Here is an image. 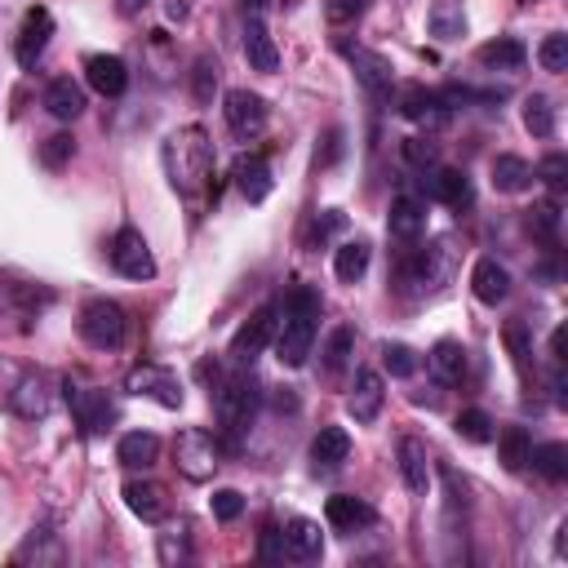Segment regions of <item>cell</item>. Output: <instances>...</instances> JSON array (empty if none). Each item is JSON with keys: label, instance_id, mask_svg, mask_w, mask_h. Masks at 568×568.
<instances>
[{"label": "cell", "instance_id": "1", "mask_svg": "<svg viewBox=\"0 0 568 568\" xmlns=\"http://www.w3.org/2000/svg\"><path fill=\"white\" fill-rule=\"evenodd\" d=\"M160 160H165V178H169V187L178 196H200L209 187V178H213L218 151H213V138L200 125H182V129H173L165 138Z\"/></svg>", "mask_w": 568, "mask_h": 568}, {"label": "cell", "instance_id": "2", "mask_svg": "<svg viewBox=\"0 0 568 568\" xmlns=\"http://www.w3.org/2000/svg\"><path fill=\"white\" fill-rule=\"evenodd\" d=\"M320 294L307 290V284H298V290L290 294V303H284V320L275 329V360L284 369H303L312 347H316V329H320Z\"/></svg>", "mask_w": 568, "mask_h": 568}, {"label": "cell", "instance_id": "3", "mask_svg": "<svg viewBox=\"0 0 568 568\" xmlns=\"http://www.w3.org/2000/svg\"><path fill=\"white\" fill-rule=\"evenodd\" d=\"M213 400V418H218V435L227 449H240V440L253 431V418H257V404H262V387L253 382V374H227L213 382L209 391Z\"/></svg>", "mask_w": 568, "mask_h": 568}, {"label": "cell", "instance_id": "4", "mask_svg": "<svg viewBox=\"0 0 568 568\" xmlns=\"http://www.w3.org/2000/svg\"><path fill=\"white\" fill-rule=\"evenodd\" d=\"M457 262H462V249L453 235H435L427 240L422 249L409 244V257L400 262V284L409 298H427V294H440L444 284L457 275Z\"/></svg>", "mask_w": 568, "mask_h": 568}, {"label": "cell", "instance_id": "5", "mask_svg": "<svg viewBox=\"0 0 568 568\" xmlns=\"http://www.w3.org/2000/svg\"><path fill=\"white\" fill-rule=\"evenodd\" d=\"M173 462H178L182 480H191V484L213 480L218 466H222V435H213V431H204V427L178 431V440H173Z\"/></svg>", "mask_w": 568, "mask_h": 568}, {"label": "cell", "instance_id": "6", "mask_svg": "<svg viewBox=\"0 0 568 568\" xmlns=\"http://www.w3.org/2000/svg\"><path fill=\"white\" fill-rule=\"evenodd\" d=\"M63 391H67V409H72V418H76V427H81L85 435H107V431L120 422V409H116V400H112L103 387L67 382Z\"/></svg>", "mask_w": 568, "mask_h": 568}, {"label": "cell", "instance_id": "7", "mask_svg": "<svg viewBox=\"0 0 568 568\" xmlns=\"http://www.w3.org/2000/svg\"><path fill=\"white\" fill-rule=\"evenodd\" d=\"M125 334H129V320H125V307H120V303L94 298V303L81 312V338H85L94 351H116V347H125Z\"/></svg>", "mask_w": 568, "mask_h": 568}, {"label": "cell", "instance_id": "8", "mask_svg": "<svg viewBox=\"0 0 568 568\" xmlns=\"http://www.w3.org/2000/svg\"><path fill=\"white\" fill-rule=\"evenodd\" d=\"M275 329H280V307H275V303L257 307V312L235 329V338H231V360H235V365H253V360L275 343Z\"/></svg>", "mask_w": 568, "mask_h": 568}, {"label": "cell", "instance_id": "9", "mask_svg": "<svg viewBox=\"0 0 568 568\" xmlns=\"http://www.w3.org/2000/svg\"><path fill=\"white\" fill-rule=\"evenodd\" d=\"M222 116H227L231 134L249 143V138H257V134H266L271 107H266V98L253 94V90H227V94H222Z\"/></svg>", "mask_w": 568, "mask_h": 568}, {"label": "cell", "instance_id": "10", "mask_svg": "<svg viewBox=\"0 0 568 568\" xmlns=\"http://www.w3.org/2000/svg\"><path fill=\"white\" fill-rule=\"evenodd\" d=\"M125 391L143 396V400H156L160 409H182V382L160 365H134L129 378H125Z\"/></svg>", "mask_w": 568, "mask_h": 568}, {"label": "cell", "instance_id": "11", "mask_svg": "<svg viewBox=\"0 0 568 568\" xmlns=\"http://www.w3.org/2000/svg\"><path fill=\"white\" fill-rule=\"evenodd\" d=\"M112 266L125 275V280H151L156 275V257H151V249H147V240H143V231H134V227H120L116 235H112Z\"/></svg>", "mask_w": 568, "mask_h": 568}, {"label": "cell", "instance_id": "12", "mask_svg": "<svg viewBox=\"0 0 568 568\" xmlns=\"http://www.w3.org/2000/svg\"><path fill=\"white\" fill-rule=\"evenodd\" d=\"M343 54L351 59V67H356V81L365 85V94H369L374 103H387V98L396 94V67H391L382 54H374V50H360V45H343Z\"/></svg>", "mask_w": 568, "mask_h": 568}, {"label": "cell", "instance_id": "13", "mask_svg": "<svg viewBox=\"0 0 568 568\" xmlns=\"http://www.w3.org/2000/svg\"><path fill=\"white\" fill-rule=\"evenodd\" d=\"M50 36H54V14H50L45 6H32V10L23 14L19 41H14V59H19V67H28V72H32V67L45 59Z\"/></svg>", "mask_w": 568, "mask_h": 568}, {"label": "cell", "instance_id": "14", "mask_svg": "<svg viewBox=\"0 0 568 568\" xmlns=\"http://www.w3.org/2000/svg\"><path fill=\"white\" fill-rule=\"evenodd\" d=\"M284 537V559H294V564H320L325 559V528L316 519H290L280 528Z\"/></svg>", "mask_w": 568, "mask_h": 568}, {"label": "cell", "instance_id": "15", "mask_svg": "<svg viewBox=\"0 0 568 568\" xmlns=\"http://www.w3.org/2000/svg\"><path fill=\"white\" fill-rule=\"evenodd\" d=\"M396 107H400L404 120L427 125V129H435V125L449 120V98L435 94V90H422V85H404V90L396 94Z\"/></svg>", "mask_w": 568, "mask_h": 568}, {"label": "cell", "instance_id": "16", "mask_svg": "<svg viewBox=\"0 0 568 568\" xmlns=\"http://www.w3.org/2000/svg\"><path fill=\"white\" fill-rule=\"evenodd\" d=\"M422 187H427L431 200H440V204H449L457 213L475 204V187H471V178L462 169H422Z\"/></svg>", "mask_w": 568, "mask_h": 568}, {"label": "cell", "instance_id": "17", "mask_svg": "<svg viewBox=\"0 0 568 568\" xmlns=\"http://www.w3.org/2000/svg\"><path fill=\"white\" fill-rule=\"evenodd\" d=\"M387 231H391V240L396 244H418L422 235H427V200L422 196H396L391 200V218H387Z\"/></svg>", "mask_w": 568, "mask_h": 568}, {"label": "cell", "instance_id": "18", "mask_svg": "<svg viewBox=\"0 0 568 568\" xmlns=\"http://www.w3.org/2000/svg\"><path fill=\"white\" fill-rule=\"evenodd\" d=\"M382 404H387V382H382V374H378V369H360L356 382H351V396H347V413H351L360 427H369V422H378Z\"/></svg>", "mask_w": 568, "mask_h": 568}, {"label": "cell", "instance_id": "19", "mask_svg": "<svg viewBox=\"0 0 568 568\" xmlns=\"http://www.w3.org/2000/svg\"><path fill=\"white\" fill-rule=\"evenodd\" d=\"M85 81H90L94 94L120 98V94L129 90V67H125L120 54H90V59H85Z\"/></svg>", "mask_w": 568, "mask_h": 568}, {"label": "cell", "instance_id": "20", "mask_svg": "<svg viewBox=\"0 0 568 568\" xmlns=\"http://www.w3.org/2000/svg\"><path fill=\"white\" fill-rule=\"evenodd\" d=\"M466 365H471V351L457 343V338H440L427 356V369L440 387H462L466 382Z\"/></svg>", "mask_w": 568, "mask_h": 568}, {"label": "cell", "instance_id": "21", "mask_svg": "<svg viewBox=\"0 0 568 568\" xmlns=\"http://www.w3.org/2000/svg\"><path fill=\"white\" fill-rule=\"evenodd\" d=\"M325 519H329L334 533H360V528L378 524V511L365 497H356V493H334L325 502Z\"/></svg>", "mask_w": 568, "mask_h": 568}, {"label": "cell", "instance_id": "22", "mask_svg": "<svg viewBox=\"0 0 568 568\" xmlns=\"http://www.w3.org/2000/svg\"><path fill=\"white\" fill-rule=\"evenodd\" d=\"M125 506L143 519V524H165L169 519V493L160 488V484H151V480H129L125 484Z\"/></svg>", "mask_w": 568, "mask_h": 568}, {"label": "cell", "instance_id": "23", "mask_svg": "<svg viewBox=\"0 0 568 568\" xmlns=\"http://www.w3.org/2000/svg\"><path fill=\"white\" fill-rule=\"evenodd\" d=\"M400 475H404V488L413 497H427L431 493V453L418 435H404L400 440Z\"/></svg>", "mask_w": 568, "mask_h": 568}, {"label": "cell", "instance_id": "24", "mask_svg": "<svg viewBox=\"0 0 568 568\" xmlns=\"http://www.w3.org/2000/svg\"><path fill=\"white\" fill-rule=\"evenodd\" d=\"M471 290L484 307H497L511 298V271L497 262V257H480L475 271H471Z\"/></svg>", "mask_w": 568, "mask_h": 568}, {"label": "cell", "instance_id": "25", "mask_svg": "<svg viewBox=\"0 0 568 568\" xmlns=\"http://www.w3.org/2000/svg\"><path fill=\"white\" fill-rule=\"evenodd\" d=\"M427 32H431V41H440V45L462 41V36H466V6H462V0H431Z\"/></svg>", "mask_w": 568, "mask_h": 568}, {"label": "cell", "instance_id": "26", "mask_svg": "<svg viewBox=\"0 0 568 568\" xmlns=\"http://www.w3.org/2000/svg\"><path fill=\"white\" fill-rule=\"evenodd\" d=\"M85 107H90V103H85V85H81V81L54 76V81L45 85V112H50L54 120H76Z\"/></svg>", "mask_w": 568, "mask_h": 568}, {"label": "cell", "instance_id": "27", "mask_svg": "<svg viewBox=\"0 0 568 568\" xmlns=\"http://www.w3.org/2000/svg\"><path fill=\"white\" fill-rule=\"evenodd\" d=\"M235 187H240V196H244L249 204H262V200L271 196V187H275L271 160H266V156H240V160H235Z\"/></svg>", "mask_w": 568, "mask_h": 568}, {"label": "cell", "instance_id": "28", "mask_svg": "<svg viewBox=\"0 0 568 568\" xmlns=\"http://www.w3.org/2000/svg\"><path fill=\"white\" fill-rule=\"evenodd\" d=\"M244 59H249L253 72H266V76L280 67V50H275V41H271V32L257 14L244 19Z\"/></svg>", "mask_w": 568, "mask_h": 568}, {"label": "cell", "instance_id": "29", "mask_svg": "<svg viewBox=\"0 0 568 568\" xmlns=\"http://www.w3.org/2000/svg\"><path fill=\"white\" fill-rule=\"evenodd\" d=\"M475 59H480L484 72H506V76H515V72H524L528 50H524V41H515V36H497V41L480 45Z\"/></svg>", "mask_w": 568, "mask_h": 568}, {"label": "cell", "instance_id": "30", "mask_svg": "<svg viewBox=\"0 0 568 568\" xmlns=\"http://www.w3.org/2000/svg\"><path fill=\"white\" fill-rule=\"evenodd\" d=\"M10 404H14V413H19V418H28V422L45 418V413H50V404H54V387H50V378H45V374L23 378V382L14 387V396H10Z\"/></svg>", "mask_w": 568, "mask_h": 568}, {"label": "cell", "instance_id": "31", "mask_svg": "<svg viewBox=\"0 0 568 568\" xmlns=\"http://www.w3.org/2000/svg\"><path fill=\"white\" fill-rule=\"evenodd\" d=\"M116 457H120V466H129V471H151V466L160 462V435H151V431H129V435H120Z\"/></svg>", "mask_w": 568, "mask_h": 568}, {"label": "cell", "instance_id": "32", "mask_svg": "<svg viewBox=\"0 0 568 568\" xmlns=\"http://www.w3.org/2000/svg\"><path fill=\"white\" fill-rule=\"evenodd\" d=\"M347 457H351V435H347L343 427H325V431L312 440V466H316V471H338Z\"/></svg>", "mask_w": 568, "mask_h": 568}, {"label": "cell", "instance_id": "33", "mask_svg": "<svg viewBox=\"0 0 568 568\" xmlns=\"http://www.w3.org/2000/svg\"><path fill=\"white\" fill-rule=\"evenodd\" d=\"M493 187H497L502 196L528 191V187H533V165H528L524 156H497V160H493Z\"/></svg>", "mask_w": 568, "mask_h": 568}, {"label": "cell", "instance_id": "34", "mask_svg": "<svg viewBox=\"0 0 568 568\" xmlns=\"http://www.w3.org/2000/svg\"><path fill=\"white\" fill-rule=\"evenodd\" d=\"M528 466H533L537 475H546L550 484H564V480H568V444H559V440H550V444H533Z\"/></svg>", "mask_w": 568, "mask_h": 568}, {"label": "cell", "instance_id": "35", "mask_svg": "<svg viewBox=\"0 0 568 568\" xmlns=\"http://www.w3.org/2000/svg\"><path fill=\"white\" fill-rule=\"evenodd\" d=\"M528 235L533 240H541V244H559V222H564V213H559V200H537L533 209H528Z\"/></svg>", "mask_w": 568, "mask_h": 568}, {"label": "cell", "instance_id": "36", "mask_svg": "<svg viewBox=\"0 0 568 568\" xmlns=\"http://www.w3.org/2000/svg\"><path fill=\"white\" fill-rule=\"evenodd\" d=\"M369 257H374V249H369L365 240H347V244L334 253V275H338L343 284H356V280H365Z\"/></svg>", "mask_w": 568, "mask_h": 568}, {"label": "cell", "instance_id": "37", "mask_svg": "<svg viewBox=\"0 0 568 568\" xmlns=\"http://www.w3.org/2000/svg\"><path fill=\"white\" fill-rule=\"evenodd\" d=\"M497 453H502V466L519 475V471L528 466V453H533V435H528L524 427H506V431L497 435Z\"/></svg>", "mask_w": 568, "mask_h": 568}, {"label": "cell", "instance_id": "38", "mask_svg": "<svg viewBox=\"0 0 568 568\" xmlns=\"http://www.w3.org/2000/svg\"><path fill=\"white\" fill-rule=\"evenodd\" d=\"M524 129L533 138H550L555 134V103L546 94H528L524 98Z\"/></svg>", "mask_w": 568, "mask_h": 568}, {"label": "cell", "instance_id": "39", "mask_svg": "<svg viewBox=\"0 0 568 568\" xmlns=\"http://www.w3.org/2000/svg\"><path fill=\"white\" fill-rule=\"evenodd\" d=\"M351 347H356V329H334L329 334V343H325V369L329 374H343L347 365H351Z\"/></svg>", "mask_w": 568, "mask_h": 568}, {"label": "cell", "instance_id": "40", "mask_svg": "<svg viewBox=\"0 0 568 568\" xmlns=\"http://www.w3.org/2000/svg\"><path fill=\"white\" fill-rule=\"evenodd\" d=\"M453 427H457V435H462V440H471V444H488V440L497 435V431H493V418H488L484 409H466V413H457V422H453Z\"/></svg>", "mask_w": 568, "mask_h": 568}, {"label": "cell", "instance_id": "41", "mask_svg": "<svg viewBox=\"0 0 568 568\" xmlns=\"http://www.w3.org/2000/svg\"><path fill=\"white\" fill-rule=\"evenodd\" d=\"M533 178H541V182L550 187V196L559 200V196H564V187H568V156H564V151H550V156L533 169Z\"/></svg>", "mask_w": 568, "mask_h": 568}, {"label": "cell", "instance_id": "42", "mask_svg": "<svg viewBox=\"0 0 568 568\" xmlns=\"http://www.w3.org/2000/svg\"><path fill=\"white\" fill-rule=\"evenodd\" d=\"M502 338H506V347H511V356H515L519 374H528V365H533V329H528L524 320H511Z\"/></svg>", "mask_w": 568, "mask_h": 568}, {"label": "cell", "instance_id": "43", "mask_svg": "<svg viewBox=\"0 0 568 568\" xmlns=\"http://www.w3.org/2000/svg\"><path fill=\"white\" fill-rule=\"evenodd\" d=\"M382 369H387L391 378H413V374H418V351L404 347V343H387V347H382Z\"/></svg>", "mask_w": 568, "mask_h": 568}, {"label": "cell", "instance_id": "44", "mask_svg": "<svg viewBox=\"0 0 568 568\" xmlns=\"http://www.w3.org/2000/svg\"><path fill=\"white\" fill-rule=\"evenodd\" d=\"M537 63H541V72H550V76H559V72H568V36H546L541 45H537Z\"/></svg>", "mask_w": 568, "mask_h": 568}, {"label": "cell", "instance_id": "45", "mask_svg": "<svg viewBox=\"0 0 568 568\" xmlns=\"http://www.w3.org/2000/svg\"><path fill=\"white\" fill-rule=\"evenodd\" d=\"M72 156H76V138H72V134H54V138H45V143H41V165H45V169H54V173H59Z\"/></svg>", "mask_w": 568, "mask_h": 568}, {"label": "cell", "instance_id": "46", "mask_svg": "<svg viewBox=\"0 0 568 568\" xmlns=\"http://www.w3.org/2000/svg\"><path fill=\"white\" fill-rule=\"evenodd\" d=\"M218 72H222V67H218V59H209V54H200V59H196V85H191V90H196V98H200V103H209V98H213V90H218Z\"/></svg>", "mask_w": 568, "mask_h": 568}, {"label": "cell", "instance_id": "47", "mask_svg": "<svg viewBox=\"0 0 568 568\" xmlns=\"http://www.w3.org/2000/svg\"><path fill=\"white\" fill-rule=\"evenodd\" d=\"M404 160L413 169H435L440 165V147L431 138H404Z\"/></svg>", "mask_w": 568, "mask_h": 568}, {"label": "cell", "instance_id": "48", "mask_svg": "<svg viewBox=\"0 0 568 568\" xmlns=\"http://www.w3.org/2000/svg\"><path fill=\"white\" fill-rule=\"evenodd\" d=\"M209 506H213V519H218V524H231V519H240L244 497H240L235 488H218V493L209 497Z\"/></svg>", "mask_w": 568, "mask_h": 568}, {"label": "cell", "instance_id": "49", "mask_svg": "<svg viewBox=\"0 0 568 568\" xmlns=\"http://www.w3.org/2000/svg\"><path fill=\"white\" fill-rule=\"evenodd\" d=\"M160 559L173 564V559H191V541H187V524L160 533Z\"/></svg>", "mask_w": 568, "mask_h": 568}, {"label": "cell", "instance_id": "50", "mask_svg": "<svg viewBox=\"0 0 568 568\" xmlns=\"http://www.w3.org/2000/svg\"><path fill=\"white\" fill-rule=\"evenodd\" d=\"M360 10H365V0H329L325 6L329 23H351V19H360Z\"/></svg>", "mask_w": 568, "mask_h": 568}, {"label": "cell", "instance_id": "51", "mask_svg": "<svg viewBox=\"0 0 568 568\" xmlns=\"http://www.w3.org/2000/svg\"><path fill=\"white\" fill-rule=\"evenodd\" d=\"M343 227H347V218H343L338 209H325V213L316 218V244H325V240H329L334 231H343Z\"/></svg>", "mask_w": 568, "mask_h": 568}, {"label": "cell", "instance_id": "52", "mask_svg": "<svg viewBox=\"0 0 568 568\" xmlns=\"http://www.w3.org/2000/svg\"><path fill=\"white\" fill-rule=\"evenodd\" d=\"M262 559H284V537H280V528H266V533H262Z\"/></svg>", "mask_w": 568, "mask_h": 568}, {"label": "cell", "instance_id": "53", "mask_svg": "<svg viewBox=\"0 0 568 568\" xmlns=\"http://www.w3.org/2000/svg\"><path fill=\"white\" fill-rule=\"evenodd\" d=\"M338 156H343V129H329V134H325V156H316V160H320V165H334Z\"/></svg>", "mask_w": 568, "mask_h": 568}, {"label": "cell", "instance_id": "54", "mask_svg": "<svg viewBox=\"0 0 568 568\" xmlns=\"http://www.w3.org/2000/svg\"><path fill=\"white\" fill-rule=\"evenodd\" d=\"M147 6H151V0H116V10H120L125 19H138Z\"/></svg>", "mask_w": 568, "mask_h": 568}, {"label": "cell", "instance_id": "55", "mask_svg": "<svg viewBox=\"0 0 568 568\" xmlns=\"http://www.w3.org/2000/svg\"><path fill=\"white\" fill-rule=\"evenodd\" d=\"M165 14H169V23H182V19L191 14V6H187V0H169V6H165Z\"/></svg>", "mask_w": 568, "mask_h": 568}]
</instances>
